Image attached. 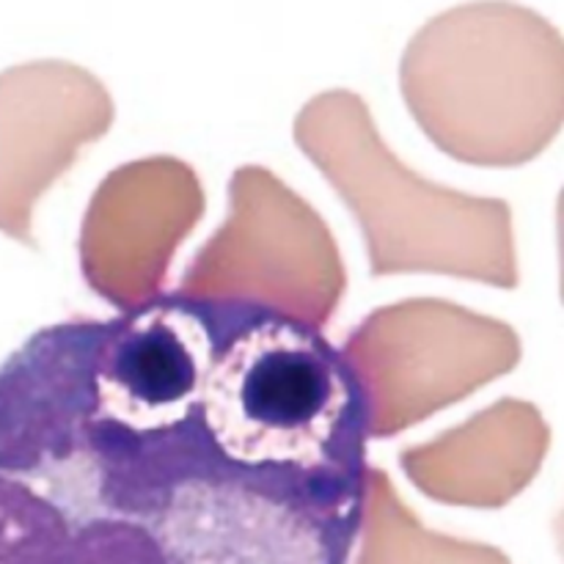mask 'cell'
Returning <instances> with one entry per match:
<instances>
[{"mask_svg": "<svg viewBox=\"0 0 564 564\" xmlns=\"http://www.w3.org/2000/svg\"><path fill=\"white\" fill-rule=\"evenodd\" d=\"M224 328L196 303L141 308L108 334L91 369L97 416L130 438H160L198 419Z\"/></svg>", "mask_w": 564, "mask_h": 564, "instance_id": "2", "label": "cell"}, {"mask_svg": "<svg viewBox=\"0 0 564 564\" xmlns=\"http://www.w3.org/2000/svg\"><path fill=\"white\" fill-rule=\"evenodd\" d=\"M204 438L231 468L268 479L345 482L361 460L367 402L345 356L284 314L224 328L198 405Z\"/></svg>", "mask_w": 564, "mask_h": 564, "instance_id": "1", "label": "cell"}]
</instances>
